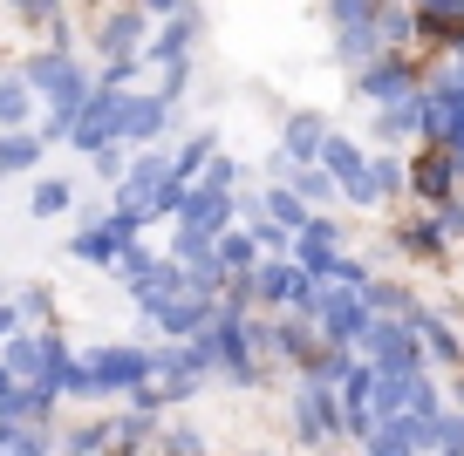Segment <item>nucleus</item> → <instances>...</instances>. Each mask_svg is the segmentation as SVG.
<instances>
[{
	"label": "nucleus",
	"mask_w": 464,
	"mask_h": 456,
	"mask_svg": "<svg viewBox=\"0 0 464 456\" xmlns=\"http://www.w3.org/2000/svg\"><path fill=\"white\" fill-rule=\"evenodd\" d=\"M14 395H21V382H14V368L0 361V415H14Z\"/></svg>",
	"instance_id": "45"
},
{
	"label": "nucleus",
	"mask_w": 464,
	"mask_h": 456,
	"mask_svg": "<svg viewBox=\"0 0 464 456\" xmlns=\"http://www.w3.org/2000/svg\"><path fill=\"white\" fill-rule=\"evenodd\" d=\"M96 48H102V62H123V55H144L150 48V14L137 7V0H123L110 21L96 28Z\"/></svg>",
	"instance_id": "17"
},
{
	"label": "nucleus",
	"mask_w": 464,
	"mask_h": 456,
	"mask_svg": "<svg viewBox=\"0 0 464 456\" xmlns=\"http://www.w3.org/2000/svg\"><path fill=\"white\" fill-rule=\"evenodd\" d=\"M403 7H417V0H403Z\"/></svg>",
	"instance_id": "49"
},
{
	"label": "nucleus",
	"mask_w": 464,
	"mask_h": 456,
	"mask_svg": "<svg viewBox=\"0 0 464 456\" xmlns=\"http://www.w3.org/2000/svg\"><path fill=\"white\" fill-rule=\"evenodd\" d=\"M417 129H423V102L410 96V102H382L376 123H369V137H376V150H396V143H410Z\"/></svg>",
	"instance_id": "20"
},
{
	"label": "nucleus",
	"mask_w": 464,
	"mask_h": 456,
	"mask_svg": "<svg viewBox=\"0 0 464 456\" xmlns=\"http://www.w3.org/2000/svg\"><path fill=\"white\" fill-rule=\"evenodd\" d=\"M239 177H246V171H239V157H226V150H218V157L198 171V185H212V191H232V198H239Z\"/></svg>",
	"instance_id": "37"
},
{
	"label": "nucleus",
	"mask_w": 464,
	"mask_h": 456,
	"mask_svg": "<svg viewBox=\"0 0 464 456\" xmlns=\"http://www.w3.org/2000/svg\"><path fill=\"white\" fill-rule=\"evenodd\" d=\"M458 239H464V198L437 204V212H417V218H403V225L390 232L396 252H403V259H423V266H444Z\"/></svg>",
	"instance_id": "4"
},
{
	"label": "nucleus",
	"mask_w": 464,
	"mask_h": 456,
	"mask_svg": "<svg viewBox=\"0 0 464 456\" xmlns=\"http://www.w3.org/2000/svg\"><path fill=\"white\" fill-rule=\"evenodd\" d=\"M321 143H328V123H321L314 109H294L287 123H280V157L287 164H321Z\"/></svg>",
	"instance_id": "19"
},
{
	"label": "nucleus",
	"mask_w": 464,
	"mask_h": 456,
	"mask_svg": "<svg viewBox=\"0 0 464 456\" xmlns=\"http://www.w3.org/2000/svg\"><path fill=\"white\" fill-rule=\"evenodd\" d=\"M158 456H212V442L198 436L191 423H158V442H150Z\"/></svg>",
	"instance_id": "31"
},
{
	"label": "nucleus",
	"mask_w": 464,
	"mask_h": 456,
	"mask_svg": "<svg viewBox=\"0 0 464 456\" xmlns=\"http://www.w3.org/2000/svg\"><path fill=\"white\" fill-rule=\"evenodd\" d=\"M55 456H110V415H89V423H69L55 436Z\"/></svg>",
	"instance_id": "24"
},
{
	"label": "nucleus",
	"mask_w": 464,
	"mask_h": 456,
	"mask_svg": "<svg viewBox=\"0 0 464 456\" xmlns=\"http://www.w3.org/2000/svg\"><path fill=\"white\" fill-rule=\"evenodd\" d=\"M458 164H450V150H437V143H423L417 157H410V191L423 198V212H437V204L458 198Z\"/></svg>",
	"instance_id": "14"
},
{
	"label": "nucleus",
	"mask_w": 464,
	"mask_h": 456,
	"mask_svg": "<svg viewBox=\"0 0 464 456\" xmlns=\"http://www.w3.org/2000/svg\"><path fill=\"white\" fill-rule=\"evenodd\" d=\"M280 185H294V191H301V198H307V204H314V212H328V204H334V198H342V191H334V177H328V171H321V164H294V171H287V177H280Z\"/></svg>",
	"instance_id": "30"
},
{
	"label": "nucleus",
	"mask_w": 464,
	"mask_h": 456,
	"mask_svg": "<svg viewBox=\"0 0 464 456\" xmlns=\"http://www.w3.org/2000/svg\"><path fill=\"white\" fill-rule=\"evenodd\" d=\"M218 157V129H191L185 143L171 150V177H185V185H198V171Z\"/></svg>",
	"instance_id": "27"
},
{
	"label": "nucleus",
	"mask_w": 464,
	"mask_h": 456,
	"mask_svg": "<svg viewBox=\"0 0 464 456\" xmlns=\"http://www.w3.org/2000/svg\"><path fill=\"white\" fill-rule=\"evenodd\" d=\"M423 89V55L417 48H403V55H376V62H362V69H355V96L362 102H410Z\"/></svg>",
	"instance_id": "8"
},
{
	"label": "nucleus",
	"mask_w": 464,
	"mask_h": 456,
	"mask_svg": "<svg viewBox=\"0 0 464 456\" xmlns=\"http://www.w3.org/2000/svg\"><path fill=\"white\" fill-rule=\"evenodd\" d=\"M260 212L274 218V225H287L294 239H301V232H307V218H314V204H307L294 185H260Z\"/></svg>",
	"instance_id": "21"
},
{
	"label": "nucleus",
	"mask_w": 464,
	"mask_h": 456,
	"mask_svg": "<svg viewBox=\"0 0 464 456\" xmlns=\"http://www.w3.org/2000/svg\"><path fill=\"white\" fill-rule=\"evenodd\" d=\"M376 280V272H369V259H355V252H342V266H334V280L328 286H342V293H362V286Z\"/></svg>",
	"instance_id": "41"
},
{
	"label": "nucleus",
	"mask_w": 464,
	"mask_h": 456,
	"mask_svg": "<svg viewBox=\"0 0 464 456\" xmlns=\"http://www.w3.org/2000/svg\"><path fill=\"white\" fill-rule=\"evenodd\" d=\"M185 89H191V62H178V69H158V96H164V102H178Z\"/></svg>",
	"instance_id": "43"
},
{
	"label": "nucleus",
	"mask_w": 464,
	"mask_h": 456,
	"mask_svg": "<svg viewBox=\"0 0 464 456\" xmlns=\"http://www.w3.org/2000/svg\"><path fill=\"white\" fill-rule=\"evenodd\" d=\"M34 89L21 82V75H0V129H28L34 123Z\"/></svg>",
	"instance_id": "28"
},
{
	"label": "nucleus",
	"mask_w": 464,
	"mask_h": 456,
	"mask_svg": "<svg viewBox=\"0 0 464 456\" xmlns=\"http://www.w3.org/2000/svg\"><path fill=\"white\" fill-rule=\"evenodd\" d=\"M14 436H21V423H14V415H0V450H7Z\"/></svg>",
	"instance_id": "47"
},
{
	"label": "nucleus",
	"mask_w": 464,
	"mask_h": 456,
	"mask_svg": "<svg viewBox=\"0 0 464 456\" xmlns=\"http://www.w3.org/2000/svg\"><path fill=\"white\" fill-rule=\"evenodd\" d=\"M89 164H96V177L116 191V185H123V171H130V150H123V143H102V150H96Z\"/></svg>",
	"instance_id": "39"
},
{
	"label": "nucleus",
	"mask_w": 464,
	"mask_h": 456,
	"mask_svg": "<svg viewBox=\"0 0 464 456\" xmlns=\"http://www.w3.org/2000/svg\"><path fill=\"white\" fill-rule=\"evenodd\" d=\"M218 314V293H205V286H185L178 299H164V314L150 320L144 334H158V341H191V334H205V320Z\"/></svg>",
	"instance_id": "13"
},
{
	"label": "nucleus",
	"mask_w": 464,
	"mask_h": 456,
	"mask_svg": "<svg viewBox=\"0 0 464 456\" xmlns=\"http://www.w3.org/2000/svg\"><path fill=\"white\" fill-rule=\"evenodd\" d=\"M164 177H171V150H137L130 171H123V185L110 191V204H123V212H137L150 225V198H158Z\"/></svg>",
	"instance_id": "12"
},
{
	"label": "nucleus",
	"mask_w": 464,
	"mask_h": 456,
	"mask_svg": "<svg viewBox=\"0 0 464 456\" xmlns=\"http://www.w3.org/2000/svg\"><path fill=\"white\" fill-rule=\"evenodd\" d=\"M287 429H294L301 450H328V442H342V388L314 382V375H294V388H287Z\"/></svg>",
	"instance_id": "2"
},
{
	"label": "nucleus",
	"mask_w": 464,
	"mask_h": 456,
	"mask_svg": "<svg viewBox=\"0 0 464 456\" xmlns=\"http://www.w3.org/2000/svg\"><path fill=\"white\" fill-rule=\"evenodd\" d=\"M28 212L42 218V225H48V218H69L75 212V185H69V177H55V171H42V177H34V191H28Z\"/></svg>",
	"instance_id": "25"
},
{
	"label": "nucleus",
	"mask_w": 464,
	"mask_h": 456,
	"mask_svg": "<svg viewBox=\"0 0 464 456\" xmlns=\"http://www.w3.org/2000/svg\"><path fill=\"white\" fill-rule=\"evenodd\" d=\"M198 34H205V21H198V7H178V14H164L158 28H150V48L144 55L158 62V69H178V62H191V48H198Z\"/></svg>",
	"instance_id": "15"
},
{
	"label": "nucleus",
	"mask_w": 464,
	"mask_h": 456,
	"mask_svg": "<svg viewBox=\"0 0 464 456\" xmlns=\"http://www.w3.org/2000/svg\"><path fill=\"white\" fill-rule=\"evenodd\" d=\"M178 225L205 232V239H218L226 225H239V212H232V191H212V185H191L185 212H178Z\"/></svg>",
	"instance_id": "18"
},
{
	"label": "nucleus",
	"mask_w": 464,
	"mask_h": 456,
	"mask_svg": "<svg viewBox=\"0 0 464 456\" xmlns=\"http://www.w3.org/2000/svg\"><path fill=\"white\" fill-rule=\"evenodd\" d=\"M410 328L423 334V355H430V368L458 382V375H464V328H458V320H444L437 307H423V314L410 320Z\"/></svg>",
	"instance_id": "16"
},
{
	"label": "nucleus",
	"mask_w": 464,
	"mask_h": 456,
	"mask_svg": "<svg viewBox=\"0 0 464 456\" xmlns=\"http://www.w3.org/2000/svg\"><path fill=\"white\" fill-rule=\"evenodd\" d=\"M48 143L34 137V129H0V177H28L34 164H42Z\"/></svg>",
	"instance_id": "23"
},
{
	"label": "nucleus",
	"mask_w": 464,
	"mask_h": 456,
	"mask_svg": "<svg viewBox=\"0 0 464 456\" xmlns=\"http://www.w3.org/2000/svg\"><path fill=\"white\" fill-rule=\"evenodd\" d=\"M246 456H280V450H246Z\"/></svg>",
	"instance_id": "48"
},
{
	"label": "nucleus",
	"mask_w": 464,
	"mask_h": 456,
	"mask_svg": "<svg viewBox=\"0 0 464 456\" xmlns=\"http://www.w3.org/2000/svg\"><path fill=\"white\" fill-rule=\"evenodd\" d=\"M137 382H158V341H102L82 347V395L75 402H123Z\"/></svg>",
	"instance_id": "1"
},
{
	"label": "nucleus",
	"mask_w": 464,
	"mask_h": 456,
	"mask_svg": "<svg viewBox=\"0 0 464 456\" xmlns=\"http://www.w3.org/2000/svg\"><path fill=\"white\" fill-rule=\"evenodd\" d=\"M430 456H464V409H458V402L437 415V450Z\"/></svg>",
	"instance_id": "36"
},
{
	"label": "nucleus",
	"mask_w": 464,
	"mask_h": 456,
	"mask_svg": "<svg viewBox=\"0 0 464 456\" xmlns=\"http://www.w3.org/2000/svg\"><path fill=\"white\" fill-rule=\"evenodd\" d=\"M260 286V314H294V320H321V280H307L294 259H260L253 272Z\"/></svg>",
	"instance_id": "5"
},
{
	"label": "nucleus",
	"mask_w": 464,
	"mask_h": 456,
	"mask_svg": "<svg viewBox=\"0 0 464 456\" xmlns=\"http://www.w3.org/2000/svg\"><path fill=\"white\" fill-rule=\"evenodd\" d=\"M21 328H28V314H21V299H0V347L14 341Z\"/></svg>",
	"instance_id": "44"
},
{
	"label": "nucleus",
	"mask_w": 464,
	"mask_h": 456,
	"mask_svg": "<svg viewBox=\"0 0 464 456\" xmlns=\"http://www.w3.org/2000/svg\"><path fill=\"white\" fill-rule=\"evenodd\" d=\"M137 75H144V55H123V62H102L96 69V89H110V96H130Z\"/></svg>",
	"instance_id": "32"
},
{
	"label": "nucleus",
	"mask_w": 464,
	"mask_h": 456,
	"mask_svg": "<svg viewBox=\"0 0 464 456\" xmlns=\"http://www.w3.org/2000/svg\"><path fill=\"white\" fill-rule=\"evenodd\" d=\"M137 7H144V14H178L185 0H137Z\"/></svg>",
	"instance_id": "46"
},
{
	"label": "nucleus",
	"mask_w": 464,
	"mask_h": 456,
	"mask_svg": "<svg viewBox=\"0 0 464 456\" xmlns=\"http://www.w3.org/2000/svg\"><path fill=\"white\" fill-rule=\"evenodd\" d=\"M171 123H178V102H164L158 89L150 96H123L116 102V143H130V150H158L164 137H171Z\"/></svg>",
	"instance_id": "9"
},
{
	"label": "nucleus",
	"mask_w": 464,
	"mask_h": 456,
	"mask_svg": "<svg viewBox=\"0 0 464 456\" xmlns=\"http://www.w3.org/2000/svg\"><path fill=\"white\" fill-rule=\"evenodd\" d=\"M198 341L212 347L218 382H232V388H260V382H266V355L253 347V334H246V320H239V314H226V307H218V314L205 320Z\"/></svg>",
	"instance_id": "3"
},
{
	"label": "nucleus",
	"mask_w": 464,
	"mask_h": 456,
	"mask_svg": "<svg viewBox=\"0 0 464 456\" xmlns=\"http://www.w3.org/2000/svg\"><path fill=\"white\" fill-rule=\"evenodd\" d=\"M14 423H21V429H55V423H62V395H55L48 382H21Z\"/></svg>",
	"instance_id": "22"
},
{
	"label": "nucleus",
	"mask_w": 464,
	"mask_h": 456,
	"mask_svg": "<svg viewBox=\"0 0 464 456\" xmlns=\"http://www.w3.org/2000/svg\"><path fill=\"white\" fill-rule=\"evenodd\" d=\"M369 185H376V198H382V204L403 198V191H410V164L396 157V150H369Z\"/></svg>",
	"instance_id": "29"
},
{
	"label": "nucleus",
	"mask_w": 464,
	"mask_h": 456,
	"mask_svg": "<svg viewBox=\"0 0 464 456\" xmlns=\"http://www.w3.org/2000/svg\"><path fill=\"white\" fill-rule=\"evenodd\" d=\"M355 355H362L376 375H423V368H430L423 334L410 328V320H369V334H362V347H355Z\"/></svg>",
	"instance_id": "6"
},
{
	"label": "nucleus",
	"mask_w": 464,
	"mask_h": 456,
	"mask_svg": "<svg viewBox=\"0 0 464 456\" xmlns=\"http://www.w3.org/2000/svg\"><path fill=\"white\" fill-rule=\"evenodd\" d=\"M260 239H253V232L246 225H226V232H218V266H226L232 272V280H239V272H260Z\"/></svg>",
	"instance_id": "26"
},
{
	"label": "nucleus",
	"mask_w": 464,
	"mask_h": 456,
	"mask_svg": "<svg viewBox=\"0 0 464 456\" xmlns=\"http://www.w3.org/2000/svg\"><path fill=\"white\" fill-rule=\"evenodd\" d=\"M0 456H55V429H21Z\"/></svg>",
	"instance_id": "42"
},
{
	"label": "nucleus",
	"mask_w": 464,
	"mask_h": 456,
	"mask_svg": "<svg viewBox=\"0 0 464 456\" xmlns=\"http://www.w3.org/2000/svg\"><path fill=\"white\" fill-rule=\"evenodd\" d=\"M130 239H144V218H137V212H123V204H110L102 218L75 225L69 259H82V266H102V272H110V266H116V252H123Z\"/></svg>",
	"instance_id": "7"
},
{
	"label": "nucleus",
	"mask_w": 464,
	"mask_h": 456,
	"mask_svg": "<svg viewBox=\"0 0 464 456\" xmlns=\"http://www.w3.org/2000/svg\"><path fill=\"white\" fill-rule=\"evenodd\" d=\"M123 409H137V415H150V423H164V409H171V402H164L158 382H137L130 395H123Z\"/></svg>",
	"instance_id": "40"
},
{
	"label": "nucleus",
	"mask_w": 464,
	"mask_h": 456,
	"mask_svg": "<svg viewBox=\"0 0 464 456\" xmlns=\"http://www.w3.org/2000/svg\"><path fill=\"white\" fill-rule=\"evenodd\" d=\"M342 252H348V245H342V218H334V212H314V218H307V232L294 239V266H301L307 280H321V286L334 280Z\"/></svg>",
	"instance_id": "11"
},
{
	"label": "nucleus",
	"mask_w": 464,
	"mask_h": 456,
	"mask_svg": "<svg viewBox=\"0 0 464 456\" xmlns=\"http://www.w3.org/2000/svg\"><path fill=\"white\" fill-rule=\"evenodd\" d=\"M21 314H28V328H55V286H21Z\"/></svg>",
	"instance_id": "35"
},
{
	"label": "nucleus",
	"mask_w": 464,
	"mask_h": 456,
	"mask_svg": "<svg viewBox=\"0 0 464 456\" xmlns=\"http://www.w3.org/2000/svg\"><path fill=\"white\" fill-rule=\"evenodd\" d=\"M150 266H158V252H150L144 239H130L123 252H116V266H110V272H116V286H130V280H144Z\"/></svg>",
	"instance_id": "34"
},
{
	"label": "nucleus",
	"mask_w": 464,
	"mask_h": 456,
	"mask_svg": "<svg viewBox=\"0 0 464 456\" xmlns=\"http://www.w3.org/2000/svg\"><path fill=\"white\" fill-rule=\"evenodd\" d=\"M14 7V21H34V28H55V21H69V7L62 0H7Z\"/></svg>",
	"instance_id": "38"
},
{
	"label": "nucleus",
	"mask_w": 464,
	"mask_h": 456,
	"mask_svg": "<svg viewBox=\"0 0 464 456\" xmlns=\"http://www.w3.org/2000/svg\"><path fill=\"white\" fill-rule=\"evenodd\" d=\"M369 299L362 293H342V286H321V320H314V334H321V347H342V355H355L362 347V334H369Z\"/></svg>",
	"instance_id": "10"
},
{
	"label": "nucleus",
	"mask_w": 464,
	"mask_h": 456,
	"mask_svg": "<svg viewBox=\"0 0 464 456\" xmlns=\"http://www.w3.org/2000/svg\"><path fill=\"white\" fill-rule=\"evenodd\" d=\"M246 232L260 239V252H266V259H294V232H287V225H274L266 212H260V218H246Z\"/></svg>",
	"instance_id": "33"
}]
</instances>
